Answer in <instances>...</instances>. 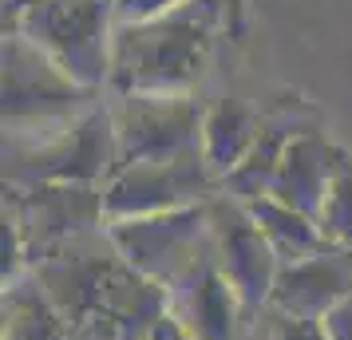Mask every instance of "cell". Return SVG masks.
Instances as JSON below:
<instances>
[{
  "instance_id": "5",
  "label": "cell",
  "mask_w": 352,
  "mask_h": 340,
  "mask_svg": "<svg viewBox=\"0 0 352 340\" xmlns=\"http://www.w3.org/2000/svg\"><path fill=\"white\" fill-rule=\"evenodd\" d=\"M250 218H254L257 229L265 234V242H270V249L277 253L281 265L317 258L320 249H329L320 226H313L309 214L293 210V206H285V202H261V206L250 210Z\"/></svg>"
},
{
  "instance_id": "1",
  "label": "cell",
  "mask_w": 352,
  "mask_h": 340,
  "mask_svg": "<svg viewBox=\"0 0 352 340\" xmlns=\"http://www.w3.org/2000/svg\"><path fill=\"white\" fill-rule=\"evenodd\" d=\"M111 242L135 273H143L146 281H155L166 293H178L206 261L198 253L202 249V214L194 210L115 222Z\"/></svg>"
},
{
  "instance_id": "3",
  "label": "cell",
  "mask_w": 352,
  "mask_h": 340,
  "mask_svg": "<svg viewBox=\"0 0 352 340\" xmlns=\"http://www.w3.org/2000/svg\"><path fill=\"white\" fill-rule=\"evenodd\" d=\"M214 269L222 281L234 289L241 313L250 317L257 308L270 305L273 281L281 273V261L270 249L265 234L257 229L254 218H234L218 226V242H214Z\"/></svg>"
},
{
  "instance_id": "7",
  "label": "cell",
  "mask_w": 352,
  "mask_h": 340,
  "mask_svg": "<svg viewBox=\"0 0 352 340\" xmlns=\"http://www.w3.org/2000/svg\"><path fill=\"white\" fill-rule=\"evenodd\" d=\"M273 340H329L320 321H297V317H277Z\"/></svg>"
},
{
  "instance_id": "6",
  "label": "cell",
  "mask_w": 352,
  "mask_h": 340,
  "mask_svg": "<svg viewBox=\"0 0 352 340\" xmlns=\"http://www.w3.org/2000/svg\"><path fill=\"white\" fill-rule=\"evenodd\" d=\"M8 340H76L72 324L60 317V308L48 301V293L12 289L8 305Z\"/></svg>"
},
{
  "instance_id": "9",
  "label": "cell",
  "mask_w": 352,
  "mask_h": 340,
  "mask_svg": "<svg viewBox=\"0 0 352 340\" xmlns=\"http://www.w3.org/2000/svg\"><path fill=\"white\" fill-rule=\"evenodd\" d=\"M146 340H190V332H186V324L178 321V313L170 308V313H162L159 321L151 324Z\"/></svg>"
},
{
  "instance_id": "4",
  "label": "cell",
  "mask_w": 352,
  "mask_h": 340,
  "mask_svg": "<svg viewBox=\"0 0 352 340\" xmlns=\"http://www.w3.org/2000/svg\"><path fill=\"white\" fill-rule=\"evenodd\" d=\"M170 308L186 324L190 340H234V324L245 317L234 289L214 269V258H206L182 289L170 293Z\"/></svg>"
},
{
  "instance_id": "8",
  "label": "cell",
  "mask_w": 352,
  "mask_h": 340,
  "mask_svg": "<svg viewBox=\"0 0 352 340\" xmlns=\"http://www.w3.org/2000/svg\"><path fill=\"white\" fill-rule=\"evenodd\" d=\"M324 332H329V340H352V293L344 297V301H336L329 313H324Z\"/></svg>"
},
{
  "instance_id": "2",
  "label": "cell",
  "mask_w": 352,
  "mask_h": 340,
  "mask_svg": "<svg viewBox=\"0 0 352 340\" xmlns=\"http://www.w3.org/2000/svg\"><path fill=\"white\" fill-rule=\"evenodd\" d=\"M352 293V249H320L317 258L281 265L270 308L277 317L324 321V313Z\"/></svg>"
}]
</instances>
